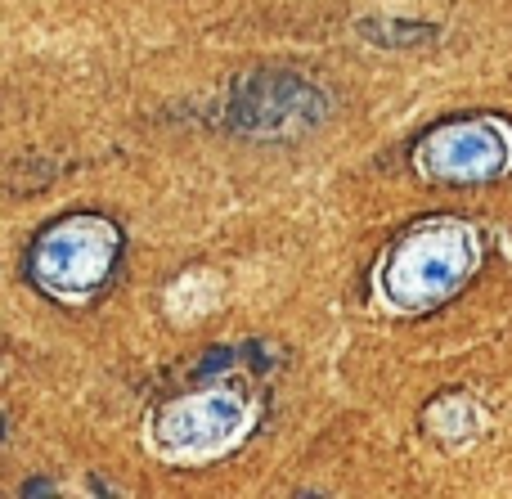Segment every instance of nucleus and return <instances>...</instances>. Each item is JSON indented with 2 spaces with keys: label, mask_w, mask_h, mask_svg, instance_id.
<instances>
[{
  "label": "nucleus",
  "mask_w": 512,
  "mask_h": 499,
  "mask_svg": "<svg viewBox=\"0 0 512 499\" xmlns=\"http://www.w3.org/2000/svg\"><path fill=\"white\" fill-rule=\"evenodd\" d=\"M486 248L463 216H423L387 243L378 266V293L391 311L423 315L459 297L477 279Z\"/></svg>",
  "instance_id": "1"
},
{
  "label": "nucleus",
  "mask_w": 512,
  "mask_h": 499,
  "mask_svg": "<svg viewBox=\"0 0 512 499\" xmlns=\"http://www.w3.org/2000/svg\"><path fill=\"white\" fill-rule=\"evenodd\" d=\"M126 257V234L104 212H72L50 221L27 243V279L45 297L86 306L117 279Z\"/></svg>",
  "instance_id": "2"
},
{
  "label": "nucleus",
  "mask_w": 512,
  "mask_h": 499,
  "mask_svg": "<svg viewBox=\"0 0 512 499\" xmlns=\"http://www.w3.org/2000/svg\"><path fill=\"white\" fill-rule=\"evenodd\" d=\"M256 428V396L243 374H203L194 387L162 401L149 419V441L167 459H207L234 450Z\"/></svg>",
  "instance_id": "3"
},
{
  "label": "nucleus",
  "mask_w": 512,
  "mask_h": 499,
  "mask_svg": "<svg viewBox=\"0 0 512 499\" xmlns=\"http://www.w3.org/2000/svg\"><path fill=\"white\" fill-rule=\"evenodd\" d=\"M328 90L292 68H256L243 72L221 99V126L243 140H301L324 126Z\"/></svg>",
  "instance_id": "4"
},
{
  "label": "nucleus",
  "mask_w": 512,
  "mask_h": 499,
  "mask_svg": "<svg viewBox=\"0 0 512 499\" xmlns=\"http://www.w3.org/2000/svg\"><path fill=\"white\" fill-rule=\"evenodd\" d=\"M414 167L432 185H490L512 171V122L450 117L418 135Z\"/></svg>",
  "instance_id": "5"
},
{
  "label": "nucleus",
  "mask_w": 512,
  "mask_h": 499,
  "mask_svg": "<svg viewBox=\"0 0 512 499\" xmlns=\"http://www.w3.org/2000/svg\"><path fill=\"white\" fill-rule=\"evenodd\" d=\"M477 428H481V414L468 396H441L436 405H427V432L441 446H463Z\"/></svg>",
  "instance_id": "6"
},
{
  "label": "nucleus",
  "mask_w": 512,
  "mask_h": 499,
  "mask_svg": "<svg viewBox=\"0 0 512 499\" xmlns=\"http://www.w3.org/2000/svg\"><path fill=\"white\" fill-rule=\"evenodd\" d=\"M360 32L382 50H423L427 41H436L432 23H409V18H378V23H364Z\"/></svg>",
  "instance_id": "7"
}]
</instances>
